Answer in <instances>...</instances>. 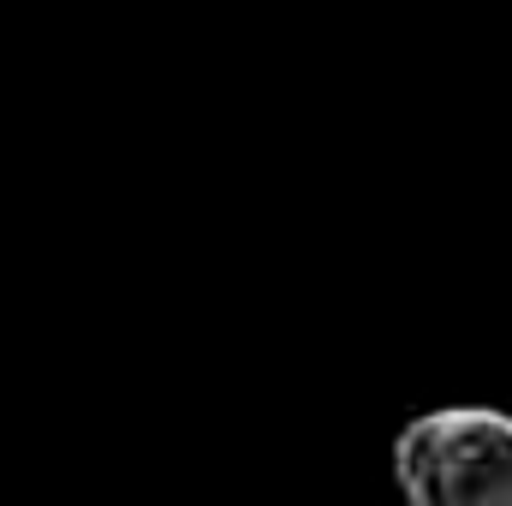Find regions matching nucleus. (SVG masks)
<instances>
[{
  "mask_svg": "<svg viewBox=\"0 0 512 506\" xmlns=\"http://www.w3.org/2000/svg\"><path fill=\"white\" fill-rule=\"evenodd\" d=\"M393 483L411 506H512V411L441 405L399 429Z\"/></svg>",
  "mask_w": 512,
  "mask_h": 506,
  "instance_id": "obj_1",
  "label": "nucleus"
}]
</instances>
